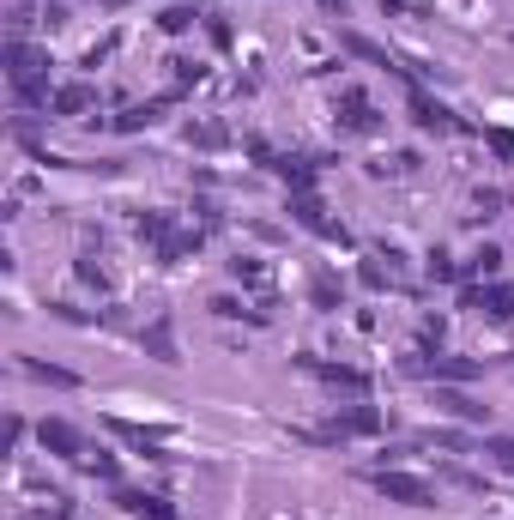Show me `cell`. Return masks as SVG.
<instances>
[{
	"mask_svg": "<svg viewBox=\"0 0 514 520\" xmlns=\"http://www.w3.org/2000/svg\"><path fill=\"white\" fill-rule=\"evenodd\" d=\"M333 121H339V134H382V116H375V103H369L357 85H345V91H339Z\"/></svg>",
	"mask_w": 514,
	"mask_h": 520,
	"instance_id": "5b68a950",
	"label": "cell"
},
{
	"mask_svg": "<svg viewBox=\"0 0 514 520\" xmlns=\"http://www.w3.org/2000/svg\"><path fill=\"white\" fill-rule=\"evenodd\" d=\"M158 25H164L170 36H182V31H194V6H164L158 13Z\"/></svg>",
	"mask_w": 514,
	"mask_h": 520,
	"instance_id": "44dd1931",
	"label": "cell"
},
{
	"mask_svg": "<svg viewBox=\"0 0 514 520\" xmlns=\"http://www.w3.org/2000/svg\"><path fill=\"white\" fill-rule=\"evenodd\" d=\"M176 97H182V91H164V97H151V103H128V109L116 116V127H121V134H139V127H151V121H158V109H164V103H176Z\"/></svg>",
	"mask_w": 514,
	"mask_h": 520,
	"instance_id": "2e32d148",
	"label": "cell"
},
{
	"mask_svg": "<svg viewBox=\"0 0 514 520\" xmlns=\"http://www.w3.org/2000/svg\"><path fill=\"white\" fill-rule=\"evenodd\" d=\"M309 297H315V309H339V285H333L327 272L315 279V291H309Z\"/></svg>",
	"mask_w": 514,
	"mask_h": 520,
	"instance_id": "4316f807",
	"label": "cell"
},
{
	"mask_svg": "<svg viewBox=\"0 0 514 520\" xmlns=\"http://www.w3.org/2000/svg\"><path fill=\"white\" fill-rule=\"evenodd\" d=\"M478 134H484V146L497 151V158H514V134L509 127H478Z\"/></svg>",
	"mask_w": 514,
	"mask_h": 520,
	"instance_id": "484cf974",
	"label": "cell"
},
{
	"mask_svg": "<svg viewBox=\"0 0 514 520\" xmlns=\"http://www.w3.org/2000/svg\"><path fill=\"white\" fill-rule=\"evenodd\" d=\"M484 454H497L502 466H509V472H514V436H497V442H484Z\"/></svg>",
	"mask_w": 514,
	"mask_h": 520,
	"instance_id": "f546056e",
	"label": "cell"
},
{
	"mask_svg": "<svg viewBox=\"0 0 514 520\" xmlns=\"http://www.w3.org/2000/svg\"><path fill=\"white\" fill-rule=\"evenodd\" d=\"M406 109H412V127H424V134H472L448 103H436L424 85H406Z\"/></svg>",
	"mask_w": 514,
	"mask_h": 520,
	"instance_id": "3957f363",
	"label": "cell"
},
{
	"mask_svg": "<svg viewBox=\"0 0 514 520\" xmlns=\"http://www.w3.org/2000/svg\"><path fill=\"white\" fill-rule=\"evenodd\" d=\"M139 345H146V357H158V363H182V352H176V327H170V315H158L139 333Z\"/></svg>",
	"mask_w": 514,
	"mask_h": 520,
	"instance_id": "8fae6325",
	"label": "cell"
},
{
	"mask_svg": "<svg viewBox=\"0 0 514 520\" xmlns=\"http://www.w3.org/2000/svg\"><path fill=\"white\" fill-rule=\"evenodd\" d=\"M424 272H430L436 285H454V279H460V267H454V260H448V254H442V249L430 254V267H424Z\"/></svg>",
	"mask_w": 514,
	"mask_h": 520,
	"instance_id": "cb8c5ba5",
	"label": "cell"
},
{
	"mask_svg": "<svg viewBox=\"0 0 514 520\" xmlns=\"http://www.w3.org/2000/svg\"><path fill=\"white\" fill-rule=\"evenodd\" d=\"M375 176H406V169H417V158L412 151H399V158H387V164H369Z\"/></svg>",
	"mask_w": 514,
	"mask_h": 520,
	"instance_id": "83f0119b",
	"label": "cell"
},
{
	"mask_svg": "<svg viewBox=\"0 0 514 520\" xmlns=\"http://www.w3.org/2000/svg\"><path fill=\"white\" fill-rule=\"evenodd\" d=\"M109 436H121L133 454H146V460H170L164 436H151V430H139V423H128V418H109Z\"/></svg>",
	"mask_w": 514,
	"mask_h": 520,
	"instance_id": "7c38bea8",
	"label": "cell"
},
{
	"mask_svg": "<svg viewBox=\"0 0 514 520\" xmlns=\"http://www.w3.org/2000/svg\"><path fill=\"white\" fill-rule=\"evenodd\" d=\"M67 520H85V515H67Z\"/></svg>",
	"mask_w": 514,
	"mask_h": 520,
	"instance_id": "d590c367",
	"label": "cell"
},
{
	"mask_svg": "<svg viewBox=\"0 0 514 520\" xmlns=\"http://www.w3.org/2000/svg\"><path fill=\"white\" fill-rule=\"evenodd\" d=\"M212 315H224V321H254V327H266V321H272L266 309H242L236 297H212Z\"/></svg>",
	"mask_w": 514,
	"mask_h": 520,
	"instance_id": "d6986e66",
	"label": "cell"
},
{
	"mask_svg": "<svg viewBox=\"0 0 514 520\" xmlns=\"http://www.w3.org/2000/svg\"><path fill=\"white\" fill-rule=\"evenodd\" d=\"M25 375H31V382H43V387H61V393H73V387H79V375H73V370L43 363V357H25Z\"/></svg>",
	"mask_w": 514,
	"mask_h": 520,
	"instance_id": "e0dca14e",
	"label": "cell"
},
{
	"mask_svg": "<svg viewBox=\"0 0 514 520\" xmlns=\"http://www.w3.org/2000/svg\"><path fill=\"white\" fill-rule=\"evenodd\" d=\"M206 36H212L218 49H231V25H224V18H206Z\"/></svg>",
	"mask_w": 514,
	"mask_h": 520,
	"instance_id": "d6a6232c",
	"label": "cell"
},
{
	"mask_svg": "<svg viewBox=\"0 0 514 520\" xmlns=\"http://www.w3.org/2000/svg\"><path fill=\"white\" fill-rule=\"evenodd\" d=\"M502 200H509V194H497V188H484L478 200H472V212H466V219H472V224H478V219H497V212H502Z\"/></svg>",
	"mask_w": 514,
	"mask_h": 520,
	"instance_id": "7402d4cb",
	"label": "cell"
},
{
	"mask_svg": "<svg viewBox=\"0 0 514 520\" xmlns=\"http://www.w3.org/2000/svg\"><path fill=\"white\" fill-rule=\"evenodd\" d=\"M321 6H327V13H345V6H351V0H321Z\"/></svg>",
	"mask_w": 514,
	"mask_h": 520,
	"instance_id": "e575fe53",
	"label": "cell"
},
{
	"mask_svg": "<svg viewBox=\"0 0 514 520\" xmlns=\"http://www.w3.org/2000/svg\"><path fill=\"white\" fill-rule=\"evenodd\" d=\"M91 97H98V91H91L85 79L55 85V97H49V121H73V116H85V109H91Z\"/></svg>",
	"mask_w": 514,
	"mask_h": 520,
	"instance_id": "9c48e42d",
	"label": "cell"
},
{
	"mask_svg": "<svg viewBox=\"0 0 514 520\" xmlns=\"http://www.w3.org/2000/svg\"><path fill=\"white\" fill-rule=\"evenodd\" d=\"M6 79H13V97L25 103V109H49V55L31 49V43H6Z\"/></svg>",
	"mask_w": 514,
	"mask_h": 520,
	"instance_id": "6da1fadb",
	"label": "cell"
},
{
	"mask_svg": "<svg viewBox=\"0 0 514 520\" xmlns=\"http://www.w3.org/2000/svg\"><path fill=\"white\" fill-rule=\"evenodd\" d=\"M291 219H297L309 236H321V242H351V236H345V224H339V219H327V206H321V194H315V188H291Z\"/></svg>",
	"mask_w": 514,
	"mask_h": 520,
	"instance_id": "277c9868",
	"label": "cell"
},
{
	"mask_svg": "<svg viewBox=\"0 0 514 520\" xmlns=\"http://www.w3.org/2000/svg\"><path fill=\"white\" fill-rule=\"evenodd\" d=\"M133 224H139V236H151V242H164V236H170V219H164V212H139Z\"/></svg>",
	"mask_w": 514,
	"mask_h": 520,
	"instance_id": "d4e9b609",
	"label": "cell"
},
{
	"mask_svg": "<svg viewBox=\"0 0 514 520\" xmlns=\"http://www.w3.org/2000/svg\"><path fill=\"white\" fill-rule=\"evenodd\" d=\"M436 405H442L448 418H460V423H484L490 418V405H478L472 393H460V387H436Z\"/></svg>",
	"mask_w": 514,
	"mask_h": 520,
	"instance_id": "9a60e30c",
	"label": "cell"
},
{
	"mask_svg": "<svg viewBox=\"0 0 514 520\" xmlns=\"http://www.w3.org/2000/svg\"><path fill=\"white\" fill-rule=\"evenodd\" d=\"M412 375H430V382H448V387H466V382H478L484 375V363H472V357H442V352H424V357H412L406 363Z\"/></svg>",
	"mask_w": 514,
	"mask_h": 520,
	"instance_id": "8992f818",
	"label": "cell"
},
{
	"mask_svg": "<svg viewBox=\"0 0 514 520\" xmlns=\"http://www.w3.org/2000/svg\"><path fill=\"white\" fill-rule=\"evenodd\" d=\"M79 466H85V472H98V478H116V460H109V454H85Z\"/></svg>",
	"mask_w": 514,
	"mask_h": 520,
	"instance_id": "f1b7e54d",
	"label": "cell"
},
{
	"mask_svg": "<svg viewBox=\"0 0 514 520\" xmlns=\"http://www.w3.org/2000/svg\"><path fill=\"white\" fill-rule=\"evenodd\" d=\"M497 272H502V249H478L460 267V279H466V285H478V279H497Z\"/></svg>",
	"mask_w": 514,
	"mask_h": 520,
	"instance_id": "ac0fdd59",
	"label": "cell"
},
{
	"mask_svg": "<svg viewBox=\"0 0 514 520\" xmlns=\"http://www.w3.org/2000/svg\"><path fill=\"white\" fill-rule=\"evenodd\" d=\"M36 442H43L49 454H61V460H85V454H91V448H85V436L67 418H43V423H36Z\"/></svg>",
	"mask_w": 514,
	"mask_h": 520,
	"instance_id": "ba28073f",
	"label": "cell"
},
{
	"mask_svg": "<svg viewBox=\"0 0 514 520\" xmlns=\"http://www.w3.org/2000/svg\"><path fill=\"white\" fill-rule=\"evenodd\" d=\"M73 272H79V279H85V285H109V279H103V267H98V260H79V267H73Z\"/></svg>",
	"mask_w": 514,
	"mask_h": 520,
	"instance_id": "1f68e13d",
	"label": "cell"
},
{
	"mask_svg": "<svg viewBox=\"0 0 514 520\" xmlns=\"http://www.w3.org/2000/svg\"><path fill=\"white\" fill-rule=\"evenodd\" d=\"M224 139H231V134H224L218 121H200V127H188V146H206V151H212V146H224Z\"/></svg>",
	"mask_w": 514,
	"mask_h": 520,
	"instance_id": "603a6c76",
	"label": "cell"
},
{
	"mask_svg": "<svg viewBox=\"0 0 514 520\" xmlns=\"http://www.w3.org/2000/svg\"><path fill=\"white\" fill-rule=\"evenodd\" d=\"M369 484L382 490L387 503H406V508H436V484L430 478H417V472H399V466H382Z\"/></svg>",
	"mask_w": 514,
	"mask_h": 520,
	"instance_id": "7a4b0ae2",
	"label": "cell"
},
{
	"mask_svg": "<svg viewBox=\"0 0 514 520\" xmlns=\"http://www.w3.org/2000/svg\"><path fill=\"white\" fill-rule=\"evenodd\" d=\"M231 272H236V279H242V285H266V272L254 267V260H231Z\"/></svg>",
	"mask_w": 514,
	"mask_h": 520,
	"instance_id": "4dcf8cb0",
	"label": "cell"
},
{
	"mask_svg": "<svg viewBox=\"0 0 514 520\" xmlns=\"http://www.w3.org/2000/svg\"><path fill=\"white\" fill-rule=\"evenodd\" d=\"M303 370L321 375L327 387H351V393H369V375H364V370H351V363H315V357H303Z\"/></svg>",
	"mask_w": 514,
	"mask_h": 520,
	"instance_id": "4fadbf2b",
	"label": "cell"
},
{
	"mask_svg": "<svg viewBox=\"0 0 514 520\" xmlns=\"http://www.w3.org/2000/svg\"><path fill=\"white\" fill-rule=\"evenodd\" d=\"M364 285H369V291H382V285H387V272L375 267V260H364Z\"/></svg>",
	"mask_w": 514,
	"mask_h": 520,
	"instance_id": "836d02e7",
	"label": "cell"
},
{
	"mask_svg": "<svg viewBox=\"0 0 514 520\" xmlns=\"http://www.w3.org/2000/svg\"><path fill=\"white\" fill-rule=\"evenodd\" d=\"M116 503L128 508V515H139V520H182L164 496H151V490H116Z\"/></svg>",
	"mask_w": 514,
	"mask_h": 520,
	"instance_id": "5bb4252c",
	"label": "cell"
},
{
	"mask_svg": "<svg viewBox=\"0 0 514 520\" xmlns=\"http://www.w3.org/2000/svg\"><path fill=\"white\" fill-rule=\"evenodd\" d=\"M460 309H478V315H490V321H509L514 315V285H497V279L466 285L460 291Z\"/></svg>",
	"mask_w": 514,
	"mask_h": 520,
	"instance_id": "52a82bcc",
	"label": "cell"
},
{
	"mask_svg": "<svg viewBox=\"0 0 514 520\" xmlns=\"http://www.w3.org/2000/svg\"><path fill=\"white\" fill-rule=\"evenodd\" d=\"M339 43H345V49L357 55V61H369V67H382V73H394V79H406V85H412V73L399 67V61H394V55L382 49V43H369V36H357V31H345Z\"/></svg>",
	"mask_w": 514,
	"mask_h": 520,
	"instance_id": "30bf717a",
	"label": "cell"
},
{
	"mask_svg": "<svg viewBox=\"0 0 514 520\" xmlns=\"http://www.w3.org/2000/svg\"><path fill=\"white\" fill-rule=\"evenodd\" d=\"M200 249V230H170L164 242H158V254H164V260H182V254H194Z\"/></svg>",
	"mask_w": 514,
	"mask_h": 520,
	"instance_id": "ffe728a7",
	"label": "cell"
}]
</instances>
